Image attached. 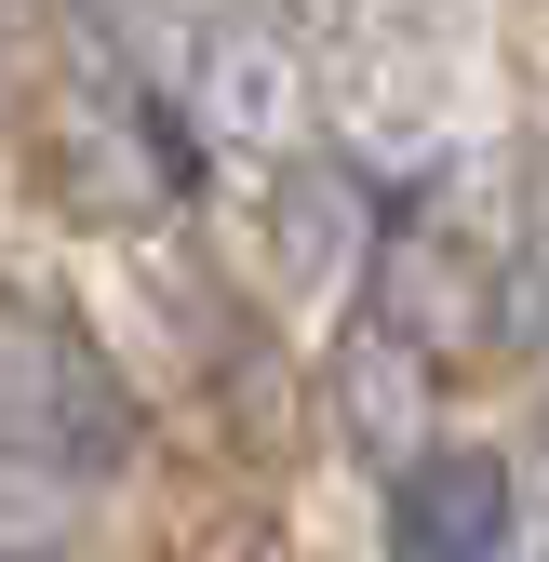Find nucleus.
Here are the masks:
<instances>
[{
  "label": "nucleus",
  "mask_w": 549,
  "mask_h": 562,
  "mask_svg": "<svg viewBox=\"0 0 549 562\" xmlns=\"http://www.w3.org/2000/svg\"><path fill=\"white\" fill-rule=\"evenodd\" d=\"M134 456V402L54 308L0 295V469L27 482H108Z\"/></svg>",
  "instance_id": "f257e3e1"
},
{
  "label": "nucleus",
  "mask_w": 549,
  "mask_h": 562,
  "mask_svg": "<svg viewBox=\"0 0 549 562\" xmlns=\"http://www.w3.org/2000/svg\"><path fill=\"white\" fill-rule=\"evenodd\" d=\"M389 549L402 562H496L509 549V469L483 442H416L389 469Z\"/></svg>",
  "instance_id": "f03ea898"
},
{
  "label": "nucleus",
  "mask_w": 549,
  "mask_h": 562,
  "mask_svg": "<svg viewBox=\"0 0 549 562\" xmlns=\"http://www.w3.org/2000/svg\"><path fill=\"white\" fill-rule=\"evenodd\" d=\"M416 402H429V348L416 335H389L376 308L349 322V348H335V415H349V442L362 456H416Z\"/></svg>",
  "instance_id": "7ed1b4c3"
},
{
  "label": "nucleus",
  "mask_w": 549,
  "mask_h": 562,
  "mask_svg": "<svg viewBox=\"0 0 549 562\" xmlns=\"http://www.w3.org/2000/svg\"><path fill=\"white\" fill-rule=\"evenodd\" d=\"M201 94H215L228 134H268L282 121V81H268V41H215V67H201Z\"/></svg>",
  "instance_id": "20e7f679"
}]
</instances>
